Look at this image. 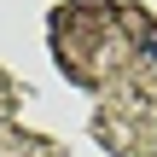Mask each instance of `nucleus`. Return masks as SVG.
Wrapping results in <instances>:
<instances>
[{
	"instance_id": "obj_1",
	"label": "nucleus",
	"mask_w": 157,
	"mask_h": 157,
	"mask_svg": "<svg viewBox=\"0 0 157 157\" xmlns=\"http://www.w3.org/2000/svg\"><path fill=\"white\" fill-rule=\"evenodd\" d=\"M146 58H157V35H146Z\"/></svg>"
}]
</instances>
